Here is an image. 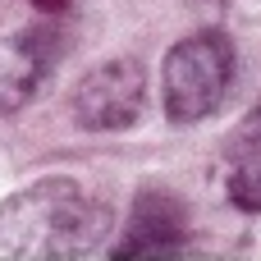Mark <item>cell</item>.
<instances>
[{"mask_svg":"<svg viewBox=\"0 0 261 261\" xmlns=\"http://www.w3.org/2000/svg\"><path fill=\"white\" fill-rule=\"evenodd\" d=\"M115 211L69 174L37 179L0 202V248L9 257L69 261L87 257L110 239Z\"/></svg>","mask_w":261,"mask_h":261,"instance_id":"1","label":"cell"},{"mask_svg":"<svg viewBox=\"0 0 261 261\" xmlns=\"http://www.w3.org/2000/svg\"><path fill=\"white\" fill-rule=\"evenodd\" d=\"M234 83V41L220 28L188 32L184 41L170 46L165 69H161V92H165V115L170 124H197L225 106V92Z\"/></svg>","mask_w":261,"mask_h":261,"instance_id":"2","label":"cell"},{"mask_svg":"<svg viewBox=\"0 0 261 261\" xmlns=\"http://www.w3.org/2000/svg\"><path fill=\"white\" fill-rule=\"evenodd\" d=\"M73 119L87 133H124L142 119L147 110V69L133 55L106 60L96 69H87L69 96Z\"/></svg>","mask_w":261,"mask_h":261,"instance_id":"3","label":"cell"},{"mask_svg":"<svg viewBox=\"0 0 261 261\" xmlns=\"http://www.w3.org/2000/svg\"><path fill=\"white\" fill-rule=\"evenodd\" d=\"M60 46H64L60 32L46 23H32V28L0 37V115L23 110L46 87V78L60 64Z\"/></svg>","mask_w":261,"mask_h":261,"instance_id":"4","label":"cell"},{"mask_svg":"<svg viewBox=\"0 0 261 261\" xmlns=\"http://www.w3.org/2000/svg\"><path fill=\"white\" fill-rule=\"evenodd\" d=\"M188 248V211L174 193L165 188H147L138 193L133 202V216H128V229L124 239L115 243V257H174Z\"/></svg>","mask_w":261,"mask_h":261,"instance_id":"5","label":"cell"},{"mask_svg":"<svg viewBox=\"0 0 261 261\" xmlns=\"http://www.w3.org/2000/svg\"><path fill=\"white\" fill-rule=\"evenodd\" d=\"M225 193L239 211H261V110H252L225 147Z\"/></svg>","mask_w":261,"mask_h":261,"instance_id":"6","label":"cell"},{"mask_svg":"<svg viewBox=\"0 0 261 261\" xmlns=\"http://www.w3.org/2000/svg\"><path fill=\"white\" fill-rule=\"evenodd\" d=\"M32 9H41V14H60V9H69L73 0H28Z\"/></svg>","mask_w":261,"mask_h":261,"instance_id":"7","label":"cell"}]
</instances>
